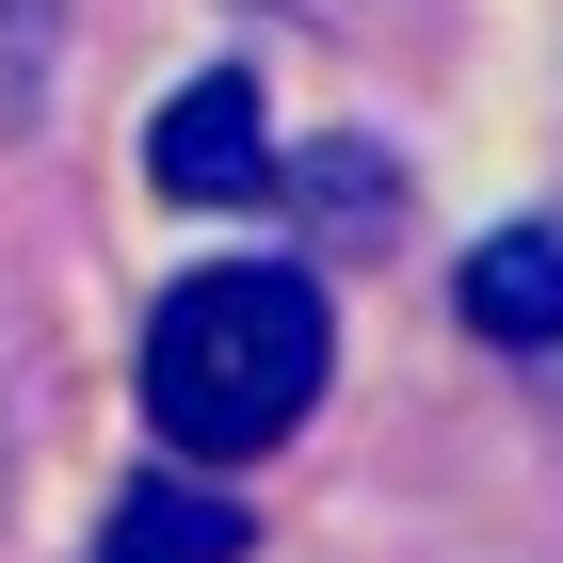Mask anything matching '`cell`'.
Returning a JSON list of instances; mask_svg holds the SVG:
<instances>
[{"label": "cell", "mask_w": 563, "mask_h": 563, "mask_svg": "<svg viewBox=\"0 0 563 563\" xmlns=\"http://www.w3.org/2000/svg\"><path fill=\"white\" fill-rule=\"evenodd\" d=\"M258 548V516L242 499H194V483H145V499H113V531H97V563H242Z\"/></svg>", "instance_id": "obj_4"}, {"label": "cell", "mask_w": 563, "mask_h": 563, "mask_svg": "<svg viewBox=\"0 0 563 563\" xmlns=\"http://www.w3.org/2000/svg\"><path fill=\"white\" fill-rule=\"evenodd\" d=\"M33 33H48V0H0V130H33Z\"/></svg>", "instance_id": "obj_5"}, {"label": "cell", "mask_w": 563, "mask_h": 563, "mask_svg": "<svg viewBox=\"0 0 563 563\" xmlns=\"http://www.w3.org/2000/svg\"><path fill=\"white\" fill-rule=\"evenodd\" d=\"M322 371H339L322 274L225 258V274H194V290H162V322H145V434H162L177 467H258V451L306 434Z\"/></svg>", "instance_id": "obj_1"}, {"label": "cell", "mask_w": 563, "mask_h": 563, "mask_svg": "<svg viewBox=\"0 0 563 563\" xmlns=\"http://www.w3.org/2000/svg\"><path fill=\"white\" fill-rule=\"evenodd\" d=\"M145 177H162L177 210H258L274 194V130H258V81L210 65V81H177L145 113Z\"/></svg>", "instance_id": "obj_2"}, {"label": "cell", "mask_w": 563, "mask_h": 563, "mask_svg": "<svg viewBox=\"0 0 563 563\" xmlns=\"http://www.w3.org/2000/svg\"><path fill=\"white\" fill-rule=\"evenodd\" d=\"M451 322L483 354H563V225H483L451 258Z\"/></svg>", "instance_id": "obj_3"}]
</instances>
